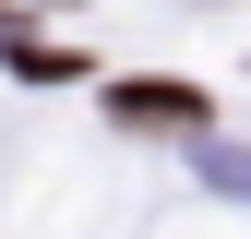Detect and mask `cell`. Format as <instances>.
<instances>
[{
  "instance_id": "6da1fadb",
  "label": "cell",
  "mask_w": 251,
  "mask_h": 239,
  "mask_svg": "<svg viewBox=\"0 0 251 239\" xmlns=\"http://www.w3.org/2000/svg\"><path fill=\"white\" fill-rule=\"evenodd\" d=\"M120 120H144V132H192L203 96H192V84H120Z\"/></svg>"
}]
</instances>
